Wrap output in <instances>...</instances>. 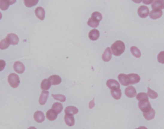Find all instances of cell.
Returning a JSON list of instances; mask_svg holds the SVG:
<instances>
[{"label": "cell", "instance_id": "1", "mask_svg": "<svg viewBox=\"0 0 164 129\" xmlns=\"http://www.w3.org/2000/svg\"><path fill=\"white\" fill-rule=\"evenodd\" d=\"M125 50V45L121 40H117L111 46V51L113 55L119 56Z\"/></svg>", "mask_w": 164, "mask_h": 129}, {"label": "cell", "instance_id": "2", "mask_svg": "<svg viewBox=\"0 0 164 129\" xmlns=\"http://www.w3.org/2000/svg\"><path fill=\"white\" fill-rule=\"evenodd\" d=\"M8 82L9 85L13 88H17L20 83L19 77L16 73H11L8 77Z\"/></svg>", "mask_w": 164, "mask_h": 129}, {"label": "cell", "instance_id": "3", "mask_svg": "<svg viewBox=\"0 0 164 129\" xmlns=\"http://www.w3.org/2000/svg\"><path fill=\"white\" fill-rule=\"evenodd\" d=\"M139 107L141 111L143 112V113L149 112V110L152 109L151 104L149 103L148 100L139 101Z\"/></svg>", "mask_w": 164, "mask_h": 129}, {"label": "cell", "instance_id": "4", "mask_svg": "<svg viewBox=\"0 0 164 129\" xmlns=\"http://www.w3.org/2000/svg\"><path fill=\"white\" fill-rule=\"evenodd\" d=\"M138 14L141 18L147 17L149 14V9L146 6H140L138 9Z\"/></svg>", "mask_w": 164, "mask_h": 129}, {"label": "cell", "instance_id": "5", "mask_svg": "<svg viewBox=\"0 0 164 129\" xmlns=\"http://www.w3.org/2000/svg\"><path fill=\"white\" fill-rule=\"evenodd\" d=\"M6 39H7L9 43H10V44L12 45H16L19 43V38H18V36L15 34L11 33L8 34Z\"/></svg>", "mask_w": 164, "mask_h": 129}, {"label": "cell", "instance_id": "6", "mask_svg": "<svg viewBox=\"0 0 164 129\" xmlns=\"http://www.w3.org/2000/svg\"><path fill=\"white\" fill-rule=\"evenodd\" d=\"M125 94L128 98H133L136 96V91L133 86H127L125 89Z\"/></svg>", "mask_w": 164, "mask_h": 129}, {"label": "cell", "instance_id": "7", "mask_svg": "<svg viewBox=\"0 0 164 129\" xmlns=\"http://www.w3.org/2000/svg\"><path fill=\"white\" fill-rule=\"evenodd\" d=\"M107 86L108 88H110L111 90L120 88L119 83L114 79L108 80L107 82Z\"/></svg>", "mask_w": 164, "mask_h": 129}, {"label": "cell", "instance_id": "8", "mask_svg": "<svg viewBox=\"0 0 164 129\" xmlns=\"http://www.w3.org/2000/svg\"><path fill=\"white\" fill-rule=\"evenodd\" d=\"M13 70H15L16 72L18 73L19 74H22L25 70V68L24 64L21 62H16L13 64Z\"/></svg>", "mask_w": 164, "mask_h": 129}, {"label": "cell", "instance_id": "9", "mask_svg": "<svg viewBox=\"0 0 164 129\" xmlns=\"http://www.w3.org/2000/svg\"><path fill=\"white\" fill-rule=\"evenodd\" d=\"M118 79H119V83H121L122 86H127L130 85L128 75L121 73V74L119 75V76H118Z\"/></svg>", "mask_w": 164, "mask_h": 129}, {"label": "cell", "instance_id": "10", "mask_svg": "<svg viewBox=\"0 0 164 129\" xmlns=\"http://www.w3.org/2000/svg\"><path fill=\"white\" fill-rule=\"evenodd\" d=\"M35 14L36 16H37L40 20H44L45 18V10L44 9L41 7H39L35 10Z\"/></svg>", "mask_w": 164, "mask_h": 129}, {"label": "cell", "instance_id": "11", "mask_svg": "<svg viewBox=\"0 0 164 129\" xmlns=\"http://www.w3.org/2000/svg\"><path fill=\"white\" fill-rule=\"evenodd\" d=\"M162 16V11L160 9H155L153 10L149 13V17L153 20H157L158 18L161 17Z\"/></svg>", "mask_w": 164, "mask_h": 129}, {"label": "cell", "instance_id": "12", "mask_svg": "<svg viewBox=\"0 0 164 129\" xmlns=\"http://www.w3.org/2000/svg\"><path fill=\"white\" fill-rule=\"evenodd\" d=\"M112 52L111 51L110 48H107L103 54L102 58L103 60V61L104 62L110 61L112 58Z\"/></svg>", "mask_w": 164, "mask_h": 129}, {"label": "cell", "instance_id": "13", "mask_svg": "<svg viewBox=\"0 0 164 129\" xmlns=\"http://www.w3.org/2000/svg\"><path fill=\"white\" fill-rule=\"evenodd\" d=\"M130 84H135L139 82L140 78L139 75L135 74V73H131L128 75Z\"/></svg>", "mask_w": 164, "mask_h": 129}, {"label": "cell", "instance_id": "14", "mask_svg": "<svg viewBox=\"0 0 164 129\" xmlns=\"http://www.w3.org/2000/svg\"><path fill=\"white\" fill-rule=\"evenodd\" d=\"M34 118L35 121L37 122V123H42L44 121L45 119L44 114L42 111L35 112L34 115Z\"/></svg>", "mask_w": 164, "mask_h": 129}, {"label": "cell", "instance_id": "15", "mask_svg": "<svg viewBox=\"0 0 164 129\" xmlns=\"http://www.w3.org/2000/svg\"><path fill=\"white\" fill-rule=\"evenodd\" d=\"M45 116H46V118L48 120L54 121L57 119V116H58V113L51 109L49 110L48 111L46 112V115H45Z\"/></svg>", "mask_w": 164, "mask_h": 129}, {"label": "cell", "instance_id": "16", "mask_svg": "<svg viewBox=\"0 0 164 129\" xmlns=\"http://www.w3.org/2000/svg\"><path fill=\"white\" fill-rule=\"evenodd\" d=\"M48 79L50 80V82H51V84L54 85V86L60 84L62 82V79H61L60 76H59L58 75H57L50 76Z\"/></svg>", "mask_w": 164, "mask_h": 129}, {"label": "cell", "instance_id": "17", "mask_svg": "<svg viewBox=\"0 0 164 129\" xmlns=\"http://www.w3.org/2000/svg\"><path fill=\"white\" fill-rule=\"evenodd\" d=\"M89 38L91 40H98L99 38V32L96 29L90 30L89 33Z\"/></svg>", "mask_w": 164, "mask_h": 129}, {"label": "cell", "instance_id": "18", "mask_svg": "<svg viewBox=\"0 0 164 129\" xmlns=\"http://www.w3.org/2000/svg\"><path fill=\"white\" fill-rule=\"evenodd\" d=\"M49 96V93L46 91H42V93H41V94L40 96V98H39V104L40 105H44L47 102V100Z\"/></svg>", "mask_w": 164, "mask_h": 129}, {"label": "cell", "instance_id": "19", "mask_svg": "<svg viewBox=\"0 0 164 129\" xmlns=\"http://www.w3.org/2000/svg\"><path fill=\"white\" fill-rule=\"evenodd\" d=\"M64 112L66 114H69L73 116V115L76 114L78 112V109L76 107H74V106H69V107H67L65 109Z\"/></svg>", "mask_w": 164, "mask_h": 129}, {"label": "cell", "instance_id": "20", "mask_svg": "<svg viewBox=\"0 0 164 129\" xmlns=\"http://www.w3.org/2000/svg\"><path fill=\"white\" fill-rule=\"evenodd\" d=\"M64 121L67 125L72 127L75 125V119L73 116L69 114H66L64 116Z\"/></svg>", "mask_w": 164, "mask_h": 129}, {"label": "cell", "instance_id": "21", "mask_svg": "<svg viewBox=\"0 0 164 129\" xmlns=\"http://www.w3.org/2000/svg\"><path fill=\"white\" fill-rule=\"evenodd\" d=\"M51 85V83L49 79H44L42 80V82H41L40 87L41 89H42V91H47L50 89Z\"/></svg>", "mask_w": 164, "mask_h": 129}, {"label": "cell", "instance_id": "22", "mask_svg": "<svg viewBox=\"0 0 164 129\" xmlns=\"http://www.w3.org/2000/svg\"><path fill=\"white\" fill-rule=\"evenodd\" d=\"M143 116L147 120H151L155 116V111L153 109H151L149 112L143 113Z\"/></svg>", "mask_w": 164, "mask_h": 129}, {"label": "cell", "instance_id": "23", "mask_svg": "<svg viewBox=\"0 0 164 129\" xmlns=\"http://www.w3.org/2000/svg\"><path fill=\"white\" fill-rule=\"evenodd\" d=\"M111 94L112 97L116 100H119L121 97V90L120 88L111 90Z\"/></svg>", "mask_w": 164, "mask_h": 129}, {"label": "cell", "instance_id": "24", "mask_svg": "<svg viewBox=\"0 0 164 129\" xmlns=\"http://www.w3.org/2000/svg\"><path fill=\"white\" fill-rule=\"evenodd\" d=\"M51 109L53 110H54V111H56L58 114H59V113H60L62 111L63 105L60 103L56 102L52 105V108Z\"/></svg>", "mask_w": 164, "mask_h": 129}, {"label": "cell", "instance_id": "25", "mask_svg": "<svg viewBox=\"0 0 164 129\" xmlns=\"http://www.w3.org/2000/svg\"><path fill=\"white\" fill-rule=\"evenodd\" d=\"M10 6L8 0H0V9L2 10H7Z\"/></svg>", "mask_w": 164, "mask_h": 129}, {"label": "cell", "instance_id": "26", "mask_svg": "<svg viewBox=\"0 0 164 129\" xmlns=\"http://www.w3.org/2000/svg\"><path fill=\"white\" fill-rule=\"evenodd\" d=\"M39 3V0H24V3L27 7H32Z\"/></svg>", "mask_w": 164, "mask_h": 129}, {"label": "cell", "instance_id": "27", "mask_svg": "<svg viewBox=\"0 0 164 129\" xmlns=\"http://www.w3.org/2000/svg\"><path fill=\"white\" fill-rule=\"evenodd\" d=\"M151 8L153 10H155V9L162 10V9H163L162 4L159 0H154V2L151 4Z\"/></svg>", "mask_w": 164, "mask_h": 129}, {"label": "cell", "instance_id": "28", "mask_svg": "<svg viewBox=\"0 0 164 129\" xmlns=\"http://www.w3.org/2000/svg\"><path fill=\"white\" fill-rule=\"evenodd\" d=\"M131 52L132 53V55L135 56L136 58H139L141 57V52L140 50L136 48V46H132L130 49Z\"/></svg>", "mask_w": 164, "mask_h": 129}, {"label": "cell", "instance_id": "29", "mask_svg": "<svg viewBox=\"0 0 164 129\" xmlns=\"http://www.w3.org/2000/svg\"><path fill=\"white\" fill-rule=\"evenodd\" d=\"M91 17H92L93 20L99 22V21H101L102 20L103 16H102L101 13H99L98 12H93L92 14V16H91Z\"/></svg>", "mask_w": 164, "mask_h": 129}, {"label": "cell", "instance_id": "30", "mask_svg": "<svg viewBox=\"0 0 164 129\" xmlns=\"http://www.w3.org/2000/svg\"><path fill=\"white\" fill-rule=\"evenodd\" d=\"M9 46H10V43L7 39L6 38L4 39L0 42V50H5L9 47Z\"/></svg>", "mask_w": 164, "mask_h": 129}, {"label": "cell", "instance_id": "31", "mask_svg": "<svg viewBox=\"0 0 164 129\" xmlns=\"http://www.w3.org/2000/svg\"><path fill=\"white\" fill-rule=\"evenodd\" d=\"M148 95L149 97L150 98H151V99H155L158 97V93H157V92L155 91H154L153 90H152L151 88H149V87H148Z\"/></svg>", "mask_w": 164, "mask_h": 129}, {"label": "cell", "instance_id": "32", "mask_svg": "<svg viewBox=\"0 0 164 129\" xmlns=\"http://www.w3.org/2000/svg\"><path fill=\"white\" fill-rule=\"evenodd\" d=\"M87 24L90 27H92V28H96L99 26V22L95 21L94 20H93L92 17L89 18V20H88V22H87Z\"/></svg>", "mask_w": 164, "mask_h": 129}, {"label": "cell", "instance_id": "33", "mask_svg": "<svg viewBox=\"0 0 164 129\" xmlns=\"http://www.w3.org/2000/svg\"><path fill=\"white\" fill-rule=\"evenodd\" d=\"M52 96L54 99H55L61 102H64L66 100V96L62 94H52Z\"/></svg>", "mask_w": 164, "mask_h": 129}, {"label": "cell", "instance_id": "34", "mask_svg": "<svg viewBox=\"0 0 164 129\" xmlns=\"http://www.w3.org/2000/svg\"><path fill=\"white\" fill-rule=\"evenodd\" d=\"M136 100L139 101H142L144 100H148V95L144 93H140L136 96Z\"/></svg>", "mask_w": 164, "mask_h": 129}, {"label": "cell", "instance_id": "35", "mask_svg": "<svg viewBox=\"0 0 164 129\" xmlns=\"http://www.w3.org/2000/svg\"><path fill=\"white\" fill-rule=\"evenodd\" d=\"M158 61L161 64H164V51L161 52L158 55Z\"/></svg>", "mask_w": 164, "mask_h": 129}, {"label": "cell", "instance_id": "36", "mask_svg": "<svg viewBox=\"0 0 164 129\" xmlns=\"http://www.w3.org/2000/svg\"><path fill=\"white\" fill-rule=\"evenodd\" d=\"M6 63L3 60H0V71H1L4 70V68H5Z\"/></svg>", "mask_w": 164, "mask_h": 129}, {"label": "cell", "instance_id": "37", "mask_svg": "<svg viewBox=\"0 0 164 129\" xmlns=\"http://www.w3.org/2000/svg\"><path fill=\"white\" fill-rule=\"evenodd\" d=\"M154 2V0H142V2L145 4H149L152 3Z\"/></svg>", "mask_w": 164, "mask_h": 129}, {"label": "cell", "instance_id": "38", "mask_svg": "<svg viewBox=\"0 0 164 129\" xmlns=\"http://www.w3.org/2000/svg\"><path fill=\"white\" fill-rule=\"evenodd\" d=\"M94 100H93L91 101V102L89 104V108L92 109V107H94Z\"/></svg>", "mask_w": 164, "mask_h": 129}, {"label": "cell", "instance_id": "39", "mask_svg": "<svg viewBox=\"0 0 164 129\" xmlns=\"http://www.w3.org/2000/svg\"><path fill=\"white\" fill-rule=\"evenodd\" d=\"M16 1H17V0H8V2H9V3H10V4H14L16 2Z\"/></svg>", "mask_w": 164, "mask_h": 129}, {"label": "cell", "instance_id": "40", "mask_svg": "<svg viewBox=\"0 0 164 129\" xmlns=\"http://www.w3.org/2000/svg\"><path fill=\"white\" fill-rule=\"evenodd\" d=\"M132 1L136 3H140L142 2V0H132Z\"/></svg>", "mask_w": 164, "mask_h": 129}, {"label": "cell", "instance_id": "41", "mask_svg": "<svg viewBox=\"0 0 164 129\" xmlns=\"http://www.w3.org/2000/svg\"><path fill=\"white\" fill-rule=\"evenodd\" d=\"M159 1H160V2L161 3L163 8H164V0H159Z\"/></svg>", "mask_w": 164, "mask_h": 129}, {"label": "cell", "instance_id": "42", "mask_svg": "<svg viewBox=\"0 0 164 129\" xmlns=\"http://www.w3.org/2000/svg\"><path fill=\"white\" fill-rule=\"evenodd\" d=\"M139 128H140V129H148L145 127H142H142H140Z\"/></svg>", "mask_w": 164, "mask_h": 129}, {"label": "cell", "instance_id": "43", "mask_svg": "<svg viewBox=\"0 0 164 129\" xmlns=\"http://www.w3.org/2000/svg\"><path fill=\"white\" fill-rule=\"evenodd\" d=\"M28 129H37V128H36L34 127H29Z\"/></svg>", "mask_w": 164, "mask_h": 129}, {"label": "cell", "instance_id": "44", "mask_svg": "<svg viewBox=\"0 0 164 129\" xmlns=\"http://www.w3.org/2000/svg\"><path fill=\"white\" fill-rule=\"evenodd\" d=\"M2 18V14H1V13L0 12V20H1Z\"/></svg>", "mask_w": 164, "mask_h": 129}, {"label": "cell", "instance_id": "45", "mask_svg": "<svg viewBox=\"0 0 164 129\" xmlns=\"http://www.w3.org/2000/svg\"><path fill=\"white\" fill-rule=\"evenodd\" d=\"M135 129H140V128H135Z\"/></svg>", "mask_w": 164, "mask_h": 129}]
</instances>
